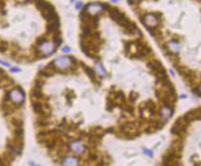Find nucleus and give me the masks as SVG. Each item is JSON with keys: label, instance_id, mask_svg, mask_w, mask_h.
Segmentation results:
<instances>
[{"label": "nucleus", "instance_id": "nucleus-1", "mask_svg": "<svg viewBox=\"0 0 201 166\" xmlns=\"http://www.w3.org/2000/svg\"><path fill=\"white\" fill-rule=\"evenodd\" d=\"M67 148L69 149L70 152L78 156H82L89 150L88 146L82 142V139H74V140L68 141Z\"/></svg>", "mask_w": 201, "mask_h": 166}, {"label": "nucleus", "instance_id": "nucleus-2", "mask_svg": "<svg viewBox=\"0 0 201 166\" xmlns=\"http://www.w3.org/2000/svg\"><path fill=\"white\" fill-rule=\"evenodd\" d=\"M52 64L57 72H65V70H69L72 66H76V64H74L69 57H65V55L57 57L52 61Z\"/></svg>", "mask_w": 201, "mask_h": 166}, {"label": "nucleus", "instance_id": "nucleus-3", "mask_svg": "<svg viewBox=\"0 0 201 166\" xmlns=\"http://www.w3.org/2000/svg\"><path fill=\"white\" fill-rule=\"evenodd\" d=\"M10 102L15 106H20L25 101V93L20 86H15L12 90H9Z\"/></svg>", "mask_w": 201, "mask_h": 166}, {"label": "nucleus", "instance_id": "nucleus-4", "mask_svg": "<svg viewBox=\"0 0 201 166\" xmlns=\"http://www.w3.org/2000/svg\"><path fill=\"white\" fill-rule=\"evenodd\" d=\"M160 16V13H148L142 17V22L147 28H158Z\"/></svg>", "mask_w": 201, "mask_h": 166}, {"label": "nucleus", "instance_id": "nucleus-5", "mask_svg": "<svg viewBox=\"0 0 201 166\" xmlns=\"http://www.w3.org/2000/svg\"><path fill=\"white\" fill-rule=\"evenodd\" d=\"M103 3H99V2H90L84 6V10H82V12L92 17H98L100 14L103 13Z\"/></svg>", "mask_w": 201, "mask_h": 166}, {"label": "nucleus", "instance_id": "nucleus-6", "mask_svg": "<svg viewBox=\"0 0 201 166\" xmlns=\"http://www.w3.org/2000/svg\"><path fill=\"white\" fill-rule=\"evenodd\" d=\"M36 49L39 51L41 59H42V57H49V55H51L52 53H55L57 47L55 46V44L51 40H46L43 44H41L40 46H37Z\"/></svg>", "mask_w": 201, "mask_h": 166}, {"label": "nucleus", "instance_id": "nucleus-7", "mask_svg": "<svg viewBox=\"0 0 201 166\" xmlns=\"http://www.w3.org/2000/svg\"><path fill=\"white\" fill-rule=\"evenodd\" d=\"M61 166H82L80 162V159L74 155H65L59 160Z\"/></svg>", "mask_w": 201, "mask_h": 166}, {"label": "nucleus", "instance_id": "nucleus-8", "mask_svg": "<svg viewBox=\"0 0 201 166\" xmlns=\"http://www.w3.org/2000/svg\"><path fill=\"white\" fill-rule=\"evenodd\" d=\"M174 113V108H170V107H166V106H163L159 109L158 111V115L159 118H160L162 121H164L165 123L172 117Z\"/></svg>", "mask_w": 201, "mask_h": 166}, {"label": "nucleus", "instance_id": "nucleus-9", "mask_svg": "<svg viewBox=\"0 0 201 166\" xmlns=\"http://www.w3.org/2000/svg\"><path fill=\"white\" fill-rule=\"evenodd\" d=\"M178 158H179V153L170 148L168 152L163 156V164H172L176 162Z\"/></svg>", "mask_w": 201, "mask_h": 166}, {"label": "nucleus", "instance_id": "nucleus-10", "mask_svg": "<svg viewBox=\"0 0 201 166\" xmlns=\"http://www.w3.org/2000/svg\"><path fill=\"white\" fill-rule=\"evenodd\" d=\"M82 70H84V72L87 74V76L93 81L94 84L99 85V81H98V77H97V74H96V70H93V68H90V66L84 65V64H82Z\"/></svg>", "mask_w": 201, "mask_h": 166}, {"label": "nucleus", "instance_id": "nucleus-11", "mask_svg": "<svg viewBox=\"0 0 201 166\" xmlns=\"http://www.w3.org/2000/svg\"><path fill=\"white\" fill-rule=\"evenodd\" d=\"M165 49H168L171 53L173 55H177L179 53L180 49V43L177 39H172L171 41L167 43V45L165 46Z\"/></svg>", "mask_w": 201, "mask_h": 166}, {"label": "nucleus", "instance_id": "nucleus-12", "mask_svg": "<svg viewBox=\"0 0 201 166\" xmlns=\"http://www.w3.org/2000/svg\"><path fill=\"white\" fill-rule=\"evenodd\" d=\"M59 21H53V22H47L46 24V33L47 34H55L59 31Z\"/></svg>", "mask_w": 201, "mask_h": 166}, {"label": "nucleus", "instance_id": "nucleus-13", "mask_svg": "<svg viewBox=\"0 0 201 166\" xmlns=\"http://www.w3.org/2000/svg\"><path fill=\"white\" fill-rule=\"evenodd\" d=\"M34 4L37 9L40 10L41 12L45 11V10H47V9H50L51 7H53L50 3L46 2L45 0H34Z\"/></svg>", "mask_w": 201, "mask_h": 166}, {"label": "nucleus", "instance_id": "nucleus-14", "mask_svg": "<svg viewBox=\"0 0 201 166\" xmlns=\"http://www.w3.org/2000/svg\"><path fill=\"white\" fill-rule=\"evenodd\" d=\"M30 96H31V99L32 101L33 100H42L44 98V94L42 93L40 88H37V87H33L31 89V93H30Z\"/></svg>", "mask_w": 201, "mask_h": 166}, {"label": "nucleus", "instance_id": "nucleus-15", "mask_svg": "<svg viewBox=\"0 0 201 166\" xmlns=\"http://www.w3.org/2000/svg\"><path fill=\"white\" fill-rule=\"evenodd\" d=\"M147 66L149 68V70L152 72H155L159 68L162 66V64L158 61V59H150L147 64Z\"/></svg>", "mask_w": 201, "mask_h": 166}, {"label": "nucleus", "instance_id": "nucleus-16", "mask_svg": "<svg viewBox=\"0 0 201 166\" xmlns=\"http://www.w3.org/2000/svg\"><path fill=\"white\" fill-rule=\"evenodd\" d=\"M152 53V49H150L149 46H145L144 49H142V51H140V53H138V55L135 57V59H146V57H148L149 55Z\"/></svg>", "mask_w": 201, "mask_h": 166}, {"label": "nucleus", "instance_id": "nucleus-17", "mask_svg": "<svg viewBox=\"0 0 201 166\" xmlns=\"http://www.w3.org/2000/svg\"><path fill=\"white\" fill-rule=\"evenodd\" d=\"M95 68H96V72H98V74L100 77H102V78H106V77H107V72H106L103 64H102L100 61H96Z\"/></svg>", "mask_w": 201, "mask_h": 166}, {"label": "nucleus", "instance_id": "nucleus-18", "mask_svg": "<svg viewBox=\"0 0 201 166\" xmlns=\"http://www.w3.org/2000/svg\"><path fill=\"white\" fill-rule=\"evenodd\" d=\"M109 15H110V17L116 22L119 19L120 16L122 15V12L120 11L119 9H117V8H111V10L109 11Z\"/></svg>", "mask_w": 201, "mask_h": 166}, {"label": "nucleus", "instance_id": "nucleus-19", "mask_svg": "<svg viewBox=\"0 0 201 166\" xmlns=\"http://www.w3.org/2000/svg\"><path fill=\"white\" fill-rule=\"evenodd\" d=\"M145 106H146L147 109L150 110V111L152 112L154 115L157 113V105H156V103H155L154 101H152V100H149V101L145 102Z\"/></svg>", "mask_w": 201, "mask_h": 166}, {"label": "nucleus", "instance_id": "nucleus-20", "mask_svg": "<svg viewBox=\"0 0 201 166\" xmlns=\"http://www.w3.org/2000/svg\"><path fill=\"white\" fill-rule=\"evenodd\" d=\"M10 122H11L12 126H13V129H16V128H22V124H23V122H22V120L20 119V118L13 117Z\"/></svg>", "mask_w": 201, "mask_h": 166}, {"label": "nucleus", "instance_id": "nucleus-21", "mask_svg": "<svg viewBox=\"0 0 201 166\" xmlns=\"http://www.w3.org/2000/svg\"><path fill=\"white\" fill-rule=\"evenodd\" d=\"M51 41H52L53 43L55 44V46L59 47V45L61 44V42H63V40H61V36L59 35V33H55V34L51 35Z\"/></svg>", "mask_w": 201, "mask_h": 166}, {"label": "nucleus", "instance_id": "nucleus-22", "mask_svg": "<svg viewBox=\"0 0 201 166\" xmlns=\"http://www.w3.org/2000/svg\"><path fill=\"white\" fill-rule=\"evenodd\" d=\"M12 135H13V138H22L23 139V129H22V128H16V129H13Z\"/></svg>", "mask_w": 201, "mask_h": 166}, {"label": "nucleus", "instance_id": "nucleus-23", "mask_svg": "<svg viewBox=\"0 0 201 166\" xmlns=\"http://www.w3.org/2000/svg\"><path fill=\"white\" fill-rule=\"evenodd\" d=\"M183 118H184V120H185V121L187 122L188 124L191 123L192 121H194V120H195V118H194V115H193V113H192V111H189V112H187L186 114H184Z\"/></svg>", "mask_w": 201, "mask_h": 166}, {"label": "nucleus", "instance_id": "nucleus-24", "mask_svg": "<svg viewBox=\"0 0 201 166\" xmlns=\"http://www.w3.org/2000/svg\"><path fill=\"white\" fill-rule=\"evenodd\" d=\"M9 49V43L7 41L0 40V53H4Z\"/></svg>", "mask_w": 201, "mask_h": 166}, {"label": "nucleus", "instance_id": "nucleus-25", "mask_svg": "<svg viewBox=\"0 0 201 166\" xmlns=\"http://www.w3.org/2000/svg\"><path fill=\"white\" fill-rule=\"evenodd\" d=\"M46 40H48V39H47V37L44 36V35H41V36L37 37L36 43H35V44H36V47H37V46H40V45L43 44V43H44Z\"/></svg>", "mask_w": 201, "mask_h": 166}, {"label": "nucleus", "instance_id": "nucleus-26", "mask_svg": "<svg viewBox=\"0 0 201 166\" xmlns=\"http://www.w3.org/2000/svg\"><path fill=\"white\" fill-rule=\"evenodd\" d=\"M139 98V94L136 92H131L130 93V96H129V101L130 103H135L136 100Z\"/></svg>", "mask_w": 201, "mask_h": 166}, {"label": "nucleus", "instance_id": "nucleus-27", "mask_svg": "<svg viewBox=\"0 0 201 166\" xmlns=\"http://www.w3.org/2000/svg\"><path fill=\"white\" fill-rule=\"evenodd\" d=\"M125 111L127 112L128 114H130V115H133V114H134V108L132 107V106H127L125 104Z\"/></svg>", "mask_w": 201, "mask_h": 166}, {"label": "nucleus", "instance_id": "nucleus-28", "mask_svg": "<svg viewBox=\"0 0 201 166\" xmlns=\"http://www.w3.org/2000/svg\"><path fill=\"white\" fill-rule=\"evenodd\" d=\"M143 153H144V154H146L147 156H149V157H153V155H154V153H153L152 150H150V149H147V148L143 149Z\"/></svg>", "mask_w": 201, "mask_h": 166}, {"label": "nucleus", "instance_id": "nucleus-29", "mask_svg": "<svg viewBox=\"0 0 201 166\" xmlns=\"http://www.w3.org/2000/svg\"><path fill=\"white\" fill-rule=\"evenodd\" d=\"M10 72H20L21 70L19 68H16V66H13V68H10Z\"/></svg>", "mask_w": 201, "mask_h": 166}, {"label": "nucleus", "instance_id": "nucleus-30", "mask_svg": "<svg viewBox=\"0 0 201 166\" xmlns=\"http://www.w3.org/2000/svg\"><path fill=\"white\" fill-rule=\"evenodd\" d=\"M70 51H72V49H70L69 46H63V49H61V51H63L65 53H68Z\"/></svg>", "mask_w": 201, "mask_h": 166}, {"label": "nucleus", "instance_id": "nucleus-31", "mask_svg": "<svg viewBox=\"0 0 201 166\" xmlns=\"http://www.w3.org/2000/svg\"><path fill=\"white\" fill-rule=\"evenodd\" d=\"M192 92H193V94H194V95H197L198 97H201V92H200L199 90H198V88L193 89V90H192Z\"/></svg>", "mask_w": 201, "mask_h": 166}, {"label": "nucleus", "instance_id": "nucleus-32", "mask_svg": "<svg viewBox=\"0 0 201 166\" xmlns=\"http://www.w3.org/2000/svg\"><path fill=\"white\" fill-rule=\"evenodd\" d=\"M76 8L78 10H80V9H82V3L80 1H78V2H76Z\"/></svg>", "mask_w": 201, "mask_h": 166}, {"label": "nucleus", "instance_id": "nucleus-33", "mask_svg": "<svg viewBox=\"0 0 201 166\" xmlns=\"http://www.w3.org/2000/svg\"><path fill=\"white\" fill-rule=\"evenodd\" d=\"M0 65L6 66V68H10V65H9V64L6 63V61H1V59H0Z\"/></svg>", "mask_w": 201, "mask_h": 166}, {"label": "nucleus", "instance_id": "nucleus-34", "mask_svg": "<svg viewBox=\"0 0 201 166\" xmlns=\"http://www.w3.org/2000/svg\"><path fill=\"white\" fill-rule=\"evenodd\" d=\"M128 1H129V4H133V3H135V2H139L140 1V0H128Z\"/></svg>", "mask_w": 201, "mask_h": 166}, {"label": "nucleus", "instance_id": "nucleus-35", "mask_svg": "<svg viewBox=\"0 0 201 166\" xmlns=\"http://www.w3.org/2000/svg\"><path fill=\"white\" fill-rule=\"evenodd\" d=\"M32 1H34V0H22V2H23L24 4H25V3H29V2H32Z\"/></svg>", "mask_w": 201, "mask_h": 166}, {"label": "nucleus", "instance_id": "nucleus-36", "mask_svg": "<svg viewBox=\"0 0 201 166\" xmlns=\"http://www.w3.org/2000/svg\"><path fill=\"white\" fill-rule=\"evenodd\" d=\"M5 74V72H4V70H2L1 68H0V74Z\"/></svg>", "mask_w": 201, "mask_h": 166}, {"label": "nucleus", "instance_id": "nucleus-37", "mask_svg": "<svg viewBox=\"0 0 201 166\" xmlns=\"http://www.w3.org/2000/svg\"><path fill=\"white\" fill-rule=\"evenodd\" d=\"M170 74H172V76H173V77H175V72H173V70H170Z\"/></svg>", "mask_w": 201, "mask_h": 166}, {"label": "nucleus", "instance_id": "nucleus-38", "mask_svg": "<svg viewBox=\"0 0 201 166\" xmlns=\"http://www.w3.org/2000/svg\"><path fill=\"white\" fill-rule=\"evenodd\" d=\"M112 2H115V3H117V2H119V0H111Z\"/></svg>", "mask_w": 201, "mask_h": 166}, {"label": "nucleus", "instance_id": "nucleus-39", "mask_svg": "<svg viewBox=\"0 0 201 166\" xmlns=\"http://www.w3.org/2000/svg\"><path fill=\"white\" fill-rule=\"evenodd\" d=\"M198 90H199L200 92H201V84L199 85V86H198Z\"/></svg>", "mask_w": 201, "mask_h": 166}, {"label": "nucleus", "instance_id": "nucleus-40", "mask_svg": "<svg viewBox=\"0 0 201 166\" xmlns=\"http://www.w3.org/2000/svg\"><path fill=\"white\" fill-rule=\"evenodd\" d=\"M180 98H186L185 95H182V96H180Z\"/></svg>", "mask_w": 201, "mask_h": 166}, {"label": "nucleus", "instance_id": "nucleus-41", "mask_svg": "<svg viewBox=\"0 0 201 166\" xmlns=\"http://www.w3.org/2000/svg\"><path fill=\"white\" fill-rule=\"evenodd\" d=\"M30 166H36V165H35L33 162H31V163H30Z\"/></svg>", "mask_w": 201, "mask_h": 166}, {"label": "nucleus", "instance_id": "nucleus-42", "mask_svg": "<svg viewBox=\"0 0 201 166\" xmlns=\"http://www.w3.org/2000/svg\"><path fill=\"white\" fill-rule=\"evenodd\" d=\"M36 166H38V165H36Z\"/></svg>", "mask_w": 201, "mask_h": 166}]
</instances>
